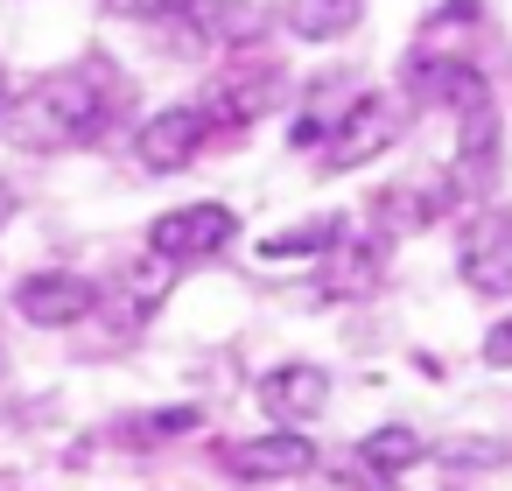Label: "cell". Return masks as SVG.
<instances>
[{"instance_id":"6da1fadb","label":"cell","mask_w":512,"mask_h":491,"mask_svg":"<svg viewBox=\"0 0 512 491\" xmlns=\"http://www.w3.org/2000/svg\"><path fill=\"white\" fill-rule=\"evenodd\" d=\"M127 106V85L106 57H78L71 71L36 78L22 99H8L0 113V134H8L22 155H64V148H92L113 113Z\"/></svg>"},{"instance_id":"7a4b0ae2","label":"cell","mask_w":512,"mask_h":491,"mask_svg":"<svg viewBox=\"0 0 512 491\" xmlns=\"http://www.w3.org/2000/svg\"><path fill=\"white\" fill-rule=\"evenodd\" d=\"M442 99L456 106V190L491 197L505 183V120H498V99H491L484 71L456 57L449 78H442Z\"/></svg>"},{"instance_id":"3957f363","label":"cell","mask_w":512,"mask_h":491,"mask_svg":"<svg viewBox=\"0 0 512 491\" xmlns=\"http://www.w3.org/2000/svg\"><path fill=\"white\" fill-rule=\"evenodd\" d=\"M232 239H239V218H232V204H218V197L183 204V211H162V218L148 225V253L169 260V267L211 260V253H225Z\"/></svg>"},{"instance_id":"277c9868","label":"cell","mask_w":512,"mask_h":491,"mask_svg":"<svg viewBox=\"0 0 512 491\" xmlns=\"http://www.w3.org/2000/svg\"><path fill=\"white\" fill-rule=\"evenodd\" d=\"M456 267L477 295H512V211L498 204H477L463 218V239H456Z\"/></svg>"},{"instance_id":"5b68a950","label":"cell","mask_w":512,"mask_h":491,"mask_svg":"<svg viewBox=\"0 0 512 491\" xmlns=\"http://www.w3.org/2000/svg\"><path fill=\"white\" fill-rule=\"evenodd\" d=\"M400 127H407V106L400 99H386V92H358L351 99V113H344V127L330 134V162L323 169H358V162H372V155H386L393 141H400Z\"/></svg>"},{"instance_id":"8992f818","label":"cell","mask_w":512,"mask_h":491,"mask_svg":"<svg viewBox=\"0 0 512 491\" xmlns=\"http://www.w3.org/2000/svg\"><path fill=\"white\" fill-rule=\"evenodd\" d=\"M92 309H99V288H92L85 274H64V267H43V274H29V281L15 288V316L36 323V330H71V323H85Z\"/></svg>"},{"instance_id":"52a82bcc","label":"cell","mask_w":512,"mask_h":491,"mask_svg":"<svg viewBox=\"0 0 512 491\" xmlns=\"http://www.w3.org/2000/svg\"><path fill=\"white\" fill-rule=\"evenodd\" d=\"M211 141V120L197 113V106H162L155 120H141V134H134V155H141V169L148 176H176V169H190L197 162V148Z\"/></svg>"},{"instance_id":"ba28073f","label":"cell","mask_w":512,"mask_h":491,"mask_svg":"<svg viewBox=\"0 0 512 491\" xmlns=\"http://www.w3.org/2000/svg\"><path fill=\"white\" fill-rule=\"evenodd\" d=\"M260 407H267L281 428H309V421L330 414V372L309 365V358H288V365H274V372L260 379Z\"/></svg>"},{"instance_id":"9c48e42d","label":"cell","mask_w":512,"mask_h":491,"mask_svg":"<svg viewBox=\"0 0 512 491\" xmlns=\"http://www.w3.org/2000/svg\"><path fill=\"white\" fill-rule=\"evenodd\" d=\"M225 463L246 484H281V477H302L316 463V442H302V428H274V435H246Z\"/></svg>"},{"instance_id":"30bf717a","label":"cell","mask_w":512,"mask_h":491,"mask_svg":"<svg viewBox=\"0 0 512 491\" xmlns=\"http://www.w3.org/2000/svg\"><path fill=\"white\" fill-rule=\"evenodd\" d=\"M351 99H358V92H351V78H316V85H309V113L295 120V134H288V141H295V148H330V134L344 127Z\"/></svg>"},{"instance_id":"8fae6325","label":"cell","mask_w":512,"mask_h":491,"mask_svg":"<svg viewBox=\"0 0 512 491\" xmlns=\"http://www.w3.org/2000/svg\"><path fill=\"white\" fill-rule=\"evenodd\" d=\"M365 15V0H288V29L302 43H330V36H351Z\"/></svg>"},{"instance_id":"7c38bea8","label":"cell","mask_w":512,"mask_h":491,"mask_svg":"<svg viewBox=\"0 0 512 491\" xmlns=\"http://www.w3.org/2000/svg\"><path fill=\"white\" fill-rule=\"evenodd\" d=\"M358 456L372 463V470H386V477H400V470H414V463H428V442L414 435V428H372L365 442H358Z\"/></svg>"},{"instance_id":"4fadbf2b","label":"cell","mask_w":512,"mask_h":491,"mask_svg":"<svg viewBox=\"0 0 512 491\" xmlns=\"http://www.w3.org/2000/svg\"><path fill=\"white\" fill-rule=\"evenodd\" d=\"M197 421H204L197 407H162V414H141V421H127L120 435H127V442H141V449H155V442H176V435H190Z\"/></svg>"},{"instance_id":"5bb4252c","label":"cell","mask_w":512,"mask_h":491,"mask_svg":"<svg viewBox=\"0 0 512 491\" xmlns=\"http://www.w3.org/2000/svg\"><path fill=\"white\" fill-rule=\"evenodd\" d=\"M337 239H344V225H337V218H316V225H302V232L260 239V253H267V260H288V253H323V246H337Z\"/></svg>"},{"instance_id":"9a60e30c","label":"cell","mask_w":512,"mask_h":491,"mask_svg":"<svg viewBox=\"0 0 512 491\" xmlns=\"http://www.w3.org/2000/svg\"><path fill=\"white\" fill-rule=\"evenodd\" d=\"M190 8L197 0H106V15H127V22H176Z\"/></svg>"},{"instance_id":"2e32d148","label":"cell","mask_w":512,"mask_h":491,"mask_svg":"<svg viewBox=\"0 0 512 491\" xmlns=\"http://www.w3.org/2000/svg\"><path fill=\"white\" fill-rule=\"evenodd\" d=\"M484 365H498V372H512V316H498V323L484 330Z\"/></svg>"},{"instance_id":"e0dca14e","label":"cell","mask_w":512,"mask_h":491,"mask_svg":"<svg viewBox=\"0 0 512 491\" xmlns=\"http://www.w3.org/2000/svg\"><path fill=\"white\" fill-rule=\"evenodd\" d=\"M8 218H15V183L0 176V232H8Z\"/></svg>"},{"instance_id":"ac0fdd59","label":"cell","mask_w":512,"mask_h":491,"mask_svg":"<svg viewBox=\"0 0 512 491\" xmlns=\"http://www.w3.org/2000/svg\"><path fill=\"white\" fill-rule=\"evenodd\" d=\"M0 113H8V71H0Z\"/></svg>"},{"instance_id":"d6986e66","label":"cell","mask_w":512,"mask_h":491,"mask_svg":"<svg viewBox=\"0 0 512 491\" xmlns=\"http://www.w3.org/2000/svg\"><path fill=\"white\" fill-rule=\"evenodd\" d=\"M0 379H8V351H0Z\"/></svg>"}]
</instances>
